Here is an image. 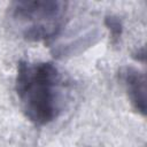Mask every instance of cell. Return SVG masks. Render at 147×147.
I'll list each match as a JSON object with an SVG mask.
<instances>
[{"label":"cell","mask_w":147,"mask_h":147,"mask_svg":"<svg viewBox=\"0 0 147 147\" xmlns=\"http://www.w3.org/2000/svg\"><path fill=\"white\" fill-rule=\"evenodd\" d=\"M62 83V76L52 62H18L15 90L23 113L30 122L46 125L60 115Z\"/></svg>","instance_id":"obj_1"},{"label":"cell","mask_w":147,"mask_h":147,"mask_svg":"<svg viewBox=\"0 0 147 147\" xmlns=\"http://www.w3.org/2000/svg\"><path fill=\"white\" fill-rule=\"evenodd\" d=\"M65 8L63 1H16L11 3L10 13L22 25L23 36L28 40L49 44L62 29Z\"/></svg>","instance_id":"obj_2"},{"label":"cell","mask_w":147,"mask_h":147,"mask_svg":"<svg viewBox=\"0 0 147 147\" xmlns=\"http://www.w3.org/2000/svg\"><path fill=\"white\" fill-rule=\"evenodd\" d=\"M119 78L123 82L129 99L137 111L146 114V79L145 75L133 67H123L119 70Z\"/></svg>","instance_id":"obj_3"},{"label":"cell","mask_w":147,"mask_h":147,"mask_svg":"<svg viewBox=\"0 0 147 147\" xmlns=\"http://www.w3.org/2000/svg\"><path fill=\"white\" fill-rule=\"evenodd\" d=\"M105 24L110 30L113 42L118 41V39L121 38V34H122V30H123L121 21L115 16H107L105 20Z\"/></svg>","instance_id":"obj_4"}]
</instances>
